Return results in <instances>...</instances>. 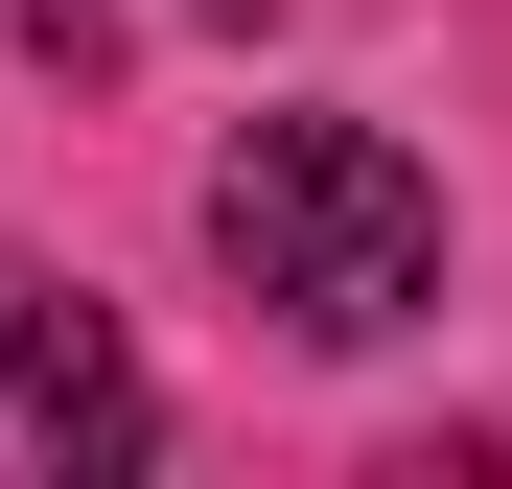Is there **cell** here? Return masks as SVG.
Masks as SVG:
<instances>
[{
  "label": "cell",
  "instance_id": "cell-1",
  "mask_svg": "<svg viewBox=\"0 0 512 489\" xmlns=\"http://www.w3.org/2000/svg\"><path fill=\"white\" fill-rule=\"evenodd\" d=\"M210 257L303 326V350H373V326L443 303V187L373 140V117H256L210 163Z\"/></svg>",
  "mask_w": 512,
  "mask_h": 489
},
{
  "label": "cell",
  "instance_id": "cell-2",
  "mask_svg": "<svg viewBox=\"0 0 512 489\" xmlns=\"http://www.w3.org/2000/svg\"><path fill=\"white\" fill-rule=\"evenodd\" d=\"M94 466H140V350L0 257V489H94Z\"/></svg>",
  "mask_w": 512,
  "mask_h": 489
}]
</instances>
